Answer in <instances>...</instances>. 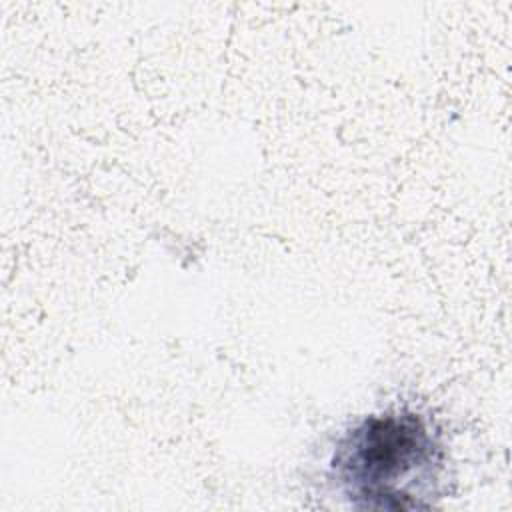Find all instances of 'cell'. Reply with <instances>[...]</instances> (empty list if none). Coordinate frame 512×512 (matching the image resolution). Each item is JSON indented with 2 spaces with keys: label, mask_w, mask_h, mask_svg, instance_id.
Wrapping results in <instances>:
<instances>
[{
  "label": "cell",
  "mask_w": 512,
  "mask_h": 512,
  "mask_svg": "<svg viewBox=\"0 0 512 512\" xmlns=\"http://www.w3.org/2000/svg\"><path fill=\"white\" fill-rule=\"evenodd\" d=\"M446 446L434 422L408 406L356 420L328 458V480L354 510H416L442 496Z\"/></svg>",
  "instance_id": "6da1fadb"
}]
</instances>
